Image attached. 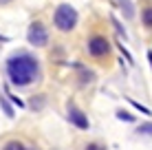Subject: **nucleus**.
<instances>
[{
  "mask_svg": "<svg viewBox=\"0 0 152 150\" xmlns=\"http://www.w3.org/2000/svg\"><path fill=\"white\" fill-rule=\"evenodd\" d=\"M7 75H9V80H11V84L29 86V84H33V82L38 80L40 64H38V60H35L33 55L20 51V53H15L7 60Z\"/></svg>",
  "mask_w": 152,
  "mask_h": 150,
  "instance_id": "f257e3e1",
  "label": "nucleus"
},
{
  "mask_svg": "<svg viewBox=\"0 0 152 150\" xmlns=\"http://www.w3.org/2000/svg\"><path fill=\"white\" fill-rule=\"evenodd\" d=\"M53 22L60 31H71V29H75V24H77V11L71 4H60V7L55 9Z\"/></svg>",
  "mask_w": 152,
  "mask_h": 150,
  "instance_id": "f03ea898",
  "label": "nucleus"
},
{
  "mask_svg": "<svg viewBox=\"0 0 152 150\" xmlns=\"http://www.w3.org/2000/svg\"><path fill=\"white\" fill-rule=\"evenodd\" d=\"M27 38H29V42L33 46H46V42H49V33H46V29H44L42 22H33L31 24Z\"/></svg>",
  "mask_w": 152,
  "mask_h": 150,
  "instance_id": "7ed1b4c3",
  "label": "nucleus"
},
{
  "mask_svg": "<svg viewBox=\"0 0 152 150\" xmlns=\"http://www.w3.org/2000/svg\"><path fill=\"white\" fill-rule=\"evenodd\" d=\"M108 49H110V44H108V40L104 38V35H93V38L88 40V51H91V55H95V58L108 55Z\"/></svg>",
  "mask_w": 152,
  "mask_h": 150,
  "instance_id": "20e7f679",
  "label": "nucleus"
},
{
  "mask_svg": "<svg viewBox=\"0 0 152 150\" xmlns=\"http://www.w3.org/2000/svg\"><path fill=\"white\" fill-rule=\"evenodd\" d=\"M69 119H71L73 126H77L80 130H86V128L91 126V124H88V117L84 115L75 104H69Z\"/></svg>",
  "mask_w": 152,
  "mask_h": 150,
  "instance_id": "39448f33",
  "label": "nucleus"
},
{
  "mask_svg": "<svg viewBox=\"0 0 152 150\" xmlns=\"http://www.w3.org/2000/svg\"><path fill=\"white\" fill-rule=\"evenodd\" d=\"M115 2H117V7L124 11V15H126L128 20L134 15V9H132V4H130V0H115Z\"/></svg>",
  "mask_w": 152,
  "mask_h": 150,
  "instance_id": "423d86ee",
  "label": "nucleus"
},
{
  "mask_svg": "<svg viewBox=\"0 0 152 150\" xmlns=\"http://www.w3.org/2000/svg\"><path fill=\"white\" fill-rule=\"evenodd\" d=\"M2 150H27V148H24V143H20V141H15V139H13V141H7V143H4Z\"/></svg>",
  "mask_w": 152,
  "mask_h": 150,
  "instance_id": "0eeeda50",
  "label": "nucleus"
},
{
  "mask_svg": "<svg viewBox=\"0 0 152 150\" xmlns=\"http://www.w3.org/2000/svg\"><path fill=\"white\" fill-rule=\"evenodd\" d=\"M0 106H2V110H4V115H7V117H13V108L9 106V102L4 100V97H0Z\"/></svg>",
  "mask_w": 152,
  "mask_h": 150,
  "instance_id": "6e6552de",
  "label": "nucleus"
},
{
  "mask_svg": "<svg viewBox=\"0 0 152 150\" xmlns=\"http://www.w3.org/2000/svg\"><path fill=\"white\" fill-rule=\"evenodd\" d=\"M143 24H145V27H150V29H152V7L143 9Z\"/></svg>",
  "mask_w": 152,
  "mask_h": 150,
  "instance_id": "1a4fd4ad",
  "label": "nucleus"
},
{
  "mask_svg": "<svg viewBox=\"0 0 152 150\" xmlns=\"http://www.w3.org/2000/svg\"><path fill=\"white\" fill-rule=\"evenodd\" d=\"M137 132H139V135H152V124H143V126H139Z\"/></svg>",
  "mask_w": 152,
  "mask_h": 150,
  "instance_id": "9d476101",
  "label": "nucleus"
},
{
  "mask_svg": "<svg viewBox=\"0 0 152 150\" xmlns=\"http://www.w3.org/2000/svg\"><path fill=\"white\" fill-rule=\"evenodd\" d=\"M86 150H108L106 146H104V143H99V141H91L86 146Z\"/></svg>",
  "mask_w": 152,
  "mask_h": 150,
  "instance_id": "9b49d317",
  "label": "nucleus"
},
{
  "mask_svg": "<svg viewBox=\"0 0 152 150\" xmlns=\"http://www.w3.org/2000/svg\"><path fill=\"white\" fill-rule=\"evenodd\" d=\"M117 117H119V119H124V121H132L134 119L130 113H124V110H117Z\"/></svg>",
  "mask_w": 152,
  "mask_h": 150,
  "instance_id": "f8f14e48",
  "label": "nucleus"
},
{
  "mask_svg": "<svg viewBox=\"0 0 152 150\" xmlns=\"http://www.w3.org/2000/svg\"><path fill=\"white\" fill-rule=\"evenodd\" d=\"M148 60H150V64H152V51H148Z\"/></svg>",
  "mask_w": 152,
  "mask_h": 150,
  "instance_id": "ddd939ff",
  "label": "nucleus"
},
{
  "mask_svg": "<svg viewBox=\"0 0 152 150\" xmlns=\"http://www.w3.org/2000/svg\"><path fill=\"white\" fill-rule=\"evenodd\" d=\"M0 2H9V0H0Z\"/></svg>",
  "mask_w": 152,
  "mask_h": 150,
  "instance_id": "4468645a",
  "label": "nucleus"
}]
</instances>
